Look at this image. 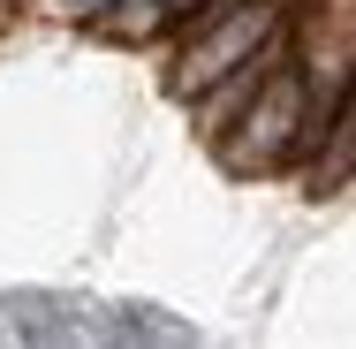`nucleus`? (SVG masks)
Here are the masks:
<instances>
[{
	"label": "nucleus",
	"instance_id": "obj_1",
	"mask_svg": "<svg viewBox=\"0 0 356 349\" xmlns=\"http://www.w3.org/2000/svg\"><path fill=\"white\" fill-rule=\"evenodd\" d=\"M266 23H273L266 8H250V15H235V23L220 31V38H205V46L190 54V76H220V61H235V54H243V46H250V38L266 31Z\"/></svg>",
	"mask_w": 356,
	"mask_h": 349
},
{
	"label": "nucleus",
	"instance_id": "obj_2",
	"mask_svg": "<svg viewBox=\"0 0 356 349\" xmlns=\"http://www.w3.org/2000/svg\"><path fill=\"white\" fill-rule=\"evenodd\" d=\"M288 122H296V84H281V91H273V99H266V107L250 114V130L281 144V137H288Z\"/></svg>",
	"mask_w": 356,
	"mask_h": 349
}]
</instances>
